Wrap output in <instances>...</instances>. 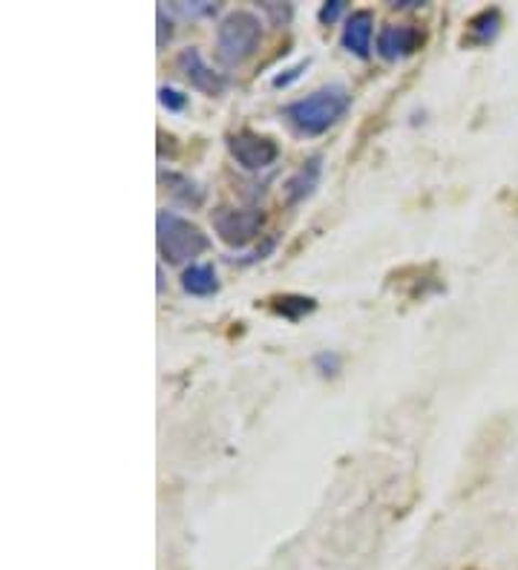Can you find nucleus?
Returning <instances> with one entry per match:
<instances>
[{
  "label": "nucleus",
  "mask_w": 518,
  "mask_h": 570,
  "mask_svg": "<svg viewBox=\"0 0 518 570\" xmlns=\"http://www.w3.org/2000/svg\"><path fill=\"white\" fill-rule=\"evenodd\" d=\"M423 32L414 23H392L384 26L378 35V55L386 61L409 58L412 52L421 50Z\"/></svg>",
  "instance_id": "obj_7"
},
{
  "label": "nucleus",
  "mask_w": 518,
  "mask_h": 570,
  "mask_svg": "<svg viewBox=\"0 0 518 570\" xmlns=\"http://www.w3.org/2000/svg\"><path fill=\"white\" fill-rule=\"evenodd\" d=\"M159 101H162V107H168V110H173V112L185 110V107H187V98L173 87L159 89Z\"/></svg>",
  "instance_id": "obj_14"
},
{
  "label": "nucleus",
  "mask_w": 518,
  "mask_h": 570,
  "mask_svg": "<svg viewBox=\"0 0 518 570\" xmlns=\"http://www.w3.org/2000/svg\"><path fill=\"white\" fill-rule=\"evenodd\" d=\"M348 104H352V96L343 87H323L300 101H291L285 107V119L296 133L320 136L346 116Z\"/></svg>",
  "instance_id": "obj_1"
},
{
  "label": "nucleus",
  "mask_w": 518,
  "mask_h": 570,
  "mask_svg": "<svg viewBox=\"0 0 518 570\" xmlns=\"http://www.w3.org/2000/svg\"><path fill=\"white\" fill-rule=\"evenodd\" d=\"M498 32H501V12L498 9H484V12H478L473 21L466 23L464 44L484 46L489 41H496Z\"/></svg>",
  "instance_id": "obj_9"
},
{
  "label": "nucleus",
  "mask_w": 518,
  "mask_h": 570,
  "mask_svg": "<svg viewBox=\"0 0 518 570\" xmlns=\"http://www.w3.org/2000/svg\"><path fill=\"white\" fill-rule=\"evenodd\" d=\"M371 35H375V15L369 9H357V12L348 15L346 26H343V46L357 58H369Z\"/></svg>",
  "instance_id": "obj_8"
},
{
  "label": "nucleus",
  "mask_w": 518,
  "mask_h": 570,
  "mask_svg": "<svg viewBox=\"0 0 518 570\" xmlns=\"http://www.w3.org/2000/svg\"><path fill=\"white\" fill-rule=\"evenodd\" d=\"M317 182H320V159L314 155V159L303 162V168H300V171L289 179V185H285V196H289L291 205L309 200L311 193H314V187H317Z\"/></svg>",
  "instance_id": "obj_10"
},
{
  "label": "nucleus",
  "mask_w": 518,
  "mask_h": 570,
  "mask_svg": "<svg viewBox=\"0 0 518 570\" xmlns=\"http://www.w3.org/2000/svg\"><path fill=\"white\" fill-rule=\"evenodd\" d=\"M155 237H159L162 257L173 262V266L196 259L202 251H207V237L202 234L199 225H193L191 219L173 214V211H159V216H155Z\"/></svg>",
  "instance_id": "obj_2"
},
{
  "label": "nucleus",
  "mask_w": 518,
  "mask_h": 570,
  "mask_svg": "<svg viewBox=\"0 0 518 570\" xmlns=\"http://www.w3.org/2000/svg\"><path fill=\"white\" fill-rule=\"evenodd\" d=\"M185 15H211V12H216V3H193V7H187V3H176Z\"/></svg>",
  "instance_id": "obj_16"
},
{
  "label": "nucleus",
  "mask_w": 518,
  "mask_h": 570,
  "mask_svg": "<svg viewBox=\"0 0 518 570\" xmlns=\"http://www.w3.org/2000/svg\"><path fill=\"white\" fill-rule=\"evenodd\" d=\"M162 182L168 185V191H171L176 200L187 202V205H202V200H205L202 187L196 185V182H191L187 176H179V173H164Z\"/></svg>",
  "instance_id": "obj_13"
},
{
  "label": "nucleus",
  "mask_w": 518,
  "mask_h": 570,
  "mask_svg": "<svg viewBox=\"0 0 518 570\" xmlns=\"http://www.w3.org/2000/svg\"><path fill=\"white\" fill-rule=\"evenodd\" d=\"M271 309H274L277 314H282L285 320H300L303 314H309V311L317 309V303H314V297L282 294V297H274V300H271Z\"/></svg>",
  "instance_id": "obj_12"
},
{
  "label": "nucleus",
  "mask_w": 518,
  "mask_h": 570,
  "mask_svg": "<svg viewBox=\"0 0 518 570\" xmlns=\"http://www.w3.org/2000/svg\"><path fill=\"white\" fill-rule=\"evenodd\" d=\"M182 289L193 297H207L219 289V280H216L214 266H205V262H196V266L185 268L182 275Z\"/></svg>",
  "instance_id": "obj_11"
},
{
  "label": "nucleus",
  "mask_w": 518,
  "mask_h": 570,
  "mask_svg": "<svg viewBox=\"0 0 518 570\" xmlns=\"http://www.w3.org/2000/svg\"><path fill=\"white\" fill-rule=\"evenodd\" d=\"M346 9V3L343 0H332V3H326V7L320 9V21L323 23H334L337 18H341V12Z\"/></svg>",
  "instance_id": "obj_15"
},
{
  "label": "nucleus",
  "mask_w": 518,
  "mask_h": 570,
  "mask_svg": "<svg viewBox=\"0 0 518 570\" xmlns=\"http://www.w3.org/2000/svg\"><path fill=\"white\" fill-rule=\"evenodd\" d=\"M176 67L179 73L185 75L187 84L196 89H202L205 96H219L225 89V78L219 73H216L211 64H207L205 58H202V52L199 50H182L179 52V58H176Z\"/></svg>",
  "instance_id": "obj_6"
},
{
  "label": "nucleus",
  "mask_w": 518,
  "mask_h": 570,
  "mask_svg": "<svg viewBox=\"0 0 518 570\" xmlns=\"http://www.w3.org/2000/svg\"><path fill=\"white\" fill-rule=\"evenodd\" d=\"M262 41V23L253 12H230L216 30V52L225 64H242Z\"/></svg>",
  "instance_id": "obj_3"
},
{
  "label": "nucleus",
  "mask_w": 518,
  "mask_h": 570,
  "mask_svg": "<svg viewBox=\"0 0 518 570\" xmlns=\"http://www.w3.org/2000/svg\"><path fill=\"white\" fill-rule=\"evenodd\" d=\"M266 9H268V12H274V15L280 18V9H277V7H271V3H268ZM289 15H291V9H282V18H289Z\"/></svg>",
  "instance_id": "obj_18"
},
{
  "label": "nucleus",
  "mask_w": 518,
  "mask_h": 570,
  "mask_svg": "<svg viewBox=\"0 0 518 570\" xmlns=\"http://www.w3.org/2000/svg\"><path fill=\"white\" fill-rule=\"evenodd\" d=\"M228 148L230 155L242 164L245 171H266V168H271L277 162V155H280V148H277L274 139L251 133V130L230 136Z\"/></svg>",
  "instance_id": "obj_5"
},
{
  "label": "nucleus",
  "mask_w": 518,
  "mask_h": 570,
  "mask_svg": "<svg viewBox=\"0 0 518 570\" xmlns=\"http://www.w3.org/2000/svg\"><path fill=\"white\" fill-rule=\"evenodd\" d=\"M214 228L223 237V243L242 248L251 243L262 228V214L257 207H216L214 211Z\"/></svg>",
  "instance_id": "obj_4"
},
{
  "label": "nucleus",
  "mask_w": 518,
  "mask_h": 570,
  "mask_svg": "<svg viewBox=\"0 0 518 570\" xmlns=\"http://www.w3.org/2000/svg\"><path fill=\"white\" fill-rule=\"evenodd\" d=\"M173 35L171 30V21L164 23V9H159V46H164V41Z\"/></svg>",
  "instance_id": "obj_17"
}]
</instances>
